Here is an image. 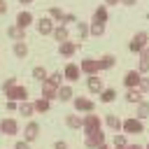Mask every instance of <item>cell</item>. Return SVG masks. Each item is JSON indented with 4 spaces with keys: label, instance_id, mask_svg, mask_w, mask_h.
<instances>
[{
    "label": "cell",
    "instance_id": "60d3db41",
    "mask_svg": "<svg viewBox=\"0 0 149 149\" xmlns=\"http://www.w3.org/2000/svg\"><path fill=\"white\" fill-rule=\"evenodd\" d=\"M5 107H7V112H16V109H19V102H16V100H7Z\"/></svg>",
    "mask_w": 149,
    "mask_h": 149
},
{
    "label": "cell",
    "instance_id": "8d00e7d4",
    "mask_svg": "<svg viewBox=\"0 0 149 149\" xmlns=\"http://www.w3.org/2000/svg\"><path fill=\"white\" fill-rule=\"evenodd\" d=\"M70 23H77V16H74L72 12H65V16H63L61 26H70Z\"/></svg>",
    "mask_w": 149,
    "mask_h": 149
},
{
    "label": "cell",
    "instance_id": "e0dca14e",
    "mask_svg": "<svg viewBox=\"0 0 149 149\" xmlns=\"http://www.w3.org/2000/svg\"><path fill=\"white\" fill-rule=\"evenodd\" d=\"M86 88H88L91 93H100V91H102V79H100V74H88Z\"/></svg>",
    "mask_w": 149,
    "mask_h": 149
},
{
    "label": "cell",
    "instance_id": "d6a6232c",
    "mask_svg": "<svg viewBox=\"0 0 149 149\" xmlns=\"http://www.w3.org/2000/svg\"><path fill=\"white\" fill-rule=\"evenodd\" d=\"M135 116L144 121V119L149 116V102H144V100H142V102H137V114H135Z\"/></svg>",
    "mask_w": 149,
    "mask_h": 149
},
{
    "label": "cell",
    "instance_id": "603a6c76",
    "mask_svg": "<svg viewBox=\"0 0 149 149\" xmlns=\"http://www.w3.org/2000/svg\"><path fill=\"white\" fill-rule=\"evenodd\" d=\"M21 116H26V119H30L33 114H35V105L33 102H28V100H23V102H19V109H16Z\"/></svg>",
    "mask_w": 149,
    "mask_h": 149
},
{
    "label": "cell",
    "instance_id": "484cf974",
    "mask_svg": "<svg viewBox=\"0 0 149 149\" xmlns=\"http://www.w3.org/2000/svg\"><path fill=\"white\" fill-rule=\"evenodd\" d=\"M58 100H61V102L72 100V86H70V84H61V86H58Z\"/></svg>",
    "mask_w": 149,
    "mask_h": 149
},
{
    "label": "cell",
    "instance_id": "681fc988",
    "mask_svg": "<svg viewBox=\"0 0 149 149\" xmlns=\"http://www.w3.org/2000/svg\"><path fill=\"white\" fill-rule=\"evenodd\" d=\"M116 149H128V144H126V147H116Z\"/></svg>",
    "mask_w": 149,
    "mask_h": 149
},
{
    "label": "cell",
    "instance_id": "816d5d0a",
    "mask_svg": "<svg viewBox=\"0 0 149 149\" xmlns=\"http://www.w3.org/2000/svg\"><path fill=\"white\" fill-rule=\"evenodd\" d=\"M147 49H149V44H147Z\"/></svg>",
    "mask_w": 149,
    "mask_h": 149
},
{
    "label": "cell",
    "instance_id": "d6986e66",
    "mask_svg": "<svg viewBox=\"0 0 149 149\" xmlns=\"http://www.w3.org/2000/svg\"><path fill=\"white\" fill-rule=\"evenodd\" d=\"M51 37H54V40H56L58 44H61V42H65V40L70 37V30H68V26H61V23H58V26L54 28V33H51Z\"/></svg>",
    "mask_w": 149,
    "mask_h": 149
},
{
    "label": "cell",
    "instance_id": "9a60e30c",
    "mask_svg": "<svg viewBox=\"0 0 149 149\" xmlns=\"http://www.w3.org/2000/svg\"><path fill=\"white\" fill-rule=\"evenodd\" d=\"M42 98H47V100H56V98H58V86L44 79V81H42Z\"/></svg>",
    "mask_w": 149,
    "mask_h": 149
},
{
    "label": "cell",
    "instance_id": "5b68a950",
    "mask_svg": "<svg viewBox=\"0 0 149 149\" xmlns=\"http://www.w3.org/2000/svg\"><path fill=\"white\" fill-rule=\"evenodd\" d=\"M19 130H21V128H19V121H16L14 116L0 119V133H2V135H9V137H12V135H19Z\"/></svg>",
    "mask_w": 149,
    "mask_h": 149
},
{
    "label": "cell",
    "instance_id": "1f68e13d",
    "mask_svg": "<svg viewBox=\"0 0 149 149\" xmlns=\"http://www.w3.org/2000/svg\"><path fill=\"white\" fill-rule=\"evenodd\" d=\"M100 100L102 102H114L116 100V91L114 88H102L100 91Z\"/></svg>",
    "mask_w": 149,
    "mask_h": 149
},
{
    "label": "cell",
    "instance_id": "f1b7e54d",
    "mask_svg": "<svg viewBox=\"0 0 149 149\" xmlns=\"http://www.w3.org/2000/svg\"><path fill=\"white\" fill-rule=\"evenodd\" d=\"M33 105H35V112H49L51 109V100H47V98H37V100H33Z\"/></svg>",
    "mask_w": 149,
    "mask_h": 149
},
{
    "label": "cell",
    "instance_id": "9c48e42d",
    "mask_svg": "<svg viewBox=\"0 0 149 149\" xmlns=\"http://www.w3.org/2000/svg\"><path fill=\"white\" fill-rule=\"evenodd\" d=\"M77 49H79V44H77V42L65 40V42H61V44H58V56L70 58V56H74V54H77Z\"/></svg>",
    "mask_w": 149,
    "mask_h": 149
},
{
    "label": "cell",
    "instance_id": "4dcf8cb0",
    "mask_svg": "<svg viewBox=\"0 0 149 149\" xmlns=\"http://www.w3.org/2000/svg\"><path fill=\"white\" fill-rule=\"evenodd\" d=\"M47 74H49V72H47L42 65H35V68L30 70V77H33L35 81H44V79H47Z\"/></svg>",
    "mask_w": 149,
    "mask_h": 149
},
{
    "label": "cell",
    "instance_id": "7402d4cb",
    "mask_svg": "<svg viewBox=\"0 0 149 149\" xmlns=\"http://www.w3.org/2000/svg\"><path fill=\"white\" fill-rule=\"evenodd\" d=\"M12 51H14V56H16V58H26V56H28V44H26V40H19V42H14Z\"/></svg>",
    "mask_w": 149,
    "mask_h": 149
},
{
    "label": "cell",
    "instance_id": "e575fe53",
    "mask_svg": "<svg viewBox=\"0 0 149 149\" xmlns=\"http://www.w3.org/2000/svg\"><path fill=\"white\" fill-rule=\"evenodd\" d=\"M63 79H65V77H63V72H58V70L47 74V81H51V84H56V86H61V84H63Z\"/></svg>",
    "mask_w": 149,
    "mask_h": 149
},
{
    "label": "cell",
    "instance_id": "83f0119b",
    "mask_svg": "<svg viewBox=\"0 0 149 149\" xmlns=\"http://www.w3.org/2000/svg\"><path fill=\"white\" fill-rule=\"evenodd\" d=\"M88 30H91V37H102V35H105V23L91 21V23H88Z\"/></svg>",
    "mask_w": 149,
    "mask_h": 149
},
{
    "label": "cell",
    "instance_id": "bcb514c9",
    "mask_svg": "<svg viewBox=\"0 0 149 149\" xmlns=\"http://www.w3.org/2000/svg\"><path fill=\"white\" fill-rule=\"evenodd\" d=\"M30 2H33V0H19V5H26V7H28Z\"/></svg>",
    "mask_w": 149,
    "mask_h": 149
},
{
    "label": "cell",
    "instance_id": "f35d334b",
    "mask_svg": "<svg viewBox=\"0 0 149 149\" xmlns=\"http://www.w3.org/2000/svg\"><path fill=\"white\" fill-rule=\"evenodd\" d=\"M137 88H140L142 93H149V77H142L140 84H137Z\"/></svg>",
    "mask_w": 149,
    "mask_h": 149
},
{
    "label": "cell",
    "instance_id": "8992f818",
    "mask_svg": "<svg viewBox=\"0 0 149 149\" xmlns=\"http://www.w3.org/2000/svg\"><path fill=\"white\" fill-rule=\"evenodd\" d=\"M35 28H37V33H40V35H51V33H54V28H56V21L47 14V16H42V19H37V21H35Z\"/></svg>",
    "mask_w": 149,
    "mask_h": 149
},
{
    "label": "cell",
    "instance_id": "ee69618b",
    "mask_svg": "<svg viewBox=\"0 0 149 149\" xmlns=\"http://www.w3.org/2000/svg\"><path fill=\"white\" fill-rule=\"evenodd\" d=\"M5 12H7V2H5V0H0V16H2Z\"/></svg>",
    "mask_w": 149,
    "mask_h": 149
},
{
    "label": "cell",
    "instance_id": "ac0fdd59",
    "mask_svg": "<svg viewBox=\"0 0 149 149\" xmlns=\"http://www.w3.org/2000/svg\"><path fill=\"white\" fill-rule=\"evenodd\" d=\"M126 102H133V105H137V102H142L144 100V93L140 91V88H126Z\"/></svg>",
    "mask_w": 149,
    "mask_h": 149
},
{
    "label": "cell",
    "instance_id": "ba28073f",
    "mask_svg": "<svg viewBox=\"0 0 149 149\" xmlns=\"http://www.w3.org/2000/svg\"><path fill=\"white\" fill-rule=\"evenodd\" d=\"M102 142H105V130H95V133H91V135H86V137H84L86 149H98Z\"/></svg>",
    "mask_w": 149,
    "mask_h": 149
},
{
    "label": "cell",
    "instance_id": "f546056e",
    "mask_svg": "<svg viewBox=\"0 0 149 149\" xmlns=\"http://www.w3.org/2000/svg\"><path fill=\"white\" fill-rule=\"evenodd\" d=\"M77 37H79V40L91 37V30H88V23H86V21H77Z\"/></svg>",
    "mask_w": 149,
    "mask_h": 149
},
{
    "label": "cell",
    "instance_id": "ffe728a7",
    "mask_svg": "<svg viewBox=\"0 0 149 149\" xmlns=\"http://www.w3.org/2000/svg\"><path fill=\"white\" fill-rule=\"evenodd\" d=\"M107 19H109V12H107V5L102 2L100 7H95V12H93V21H98V23H107Z\"/></svg>",
    "mask_w": 149,
    "mask_h": 149
},
{
    "label": "cell",
    "instance_id": "30bf717a",
    "mask_svg": "<svg viewBox=\"0 0 149 149\" xmlns=\"http://www.w3.org/2000/svg\"><path fill=\"white\" fill-rule=\"evenodd\" d=\"M40 137V123L37 121H28L26 128H23V140L26 142H35Z\"/></svg>",
    "mask_w": 149,
    "mask_h": 149
},
{
    "label": "cell",
    "instance_id": "74e56055",
    "mask_svg": "<svg viewBox=\"0 0 149 149\" xmlns=\"http://www.w3.org/2000/svg\"><path fill=\"white\" fill-rule=\"evenodd\" d=\"M14 84H19V79H16V77H7V79H5V81H2V93H5V91H7V88H12V86H14Z\"/></svg>",
    "mask_w": 149,
    "mask_h": 149
},
{
    "label": "cell",
    "instance_id": "5bb4252c",
    "mask_svg": "<svg viewBox=\"0 0 149 149\" xmlns=\"http://www.w3.org/2000/svg\"><path fill=\"white\" fill-rule=\"evenodd\" d=\"M33 23H35V16H33L28 9H23V12H19V14H16V26H19V28H23V30H26V28H28V26H33Z\"/></svg>",
    "mask_w": 149,
    "mask_h": 149
},
{
    "label": "cell",
    "instance_id": "7a4b0ae2",
    "mask_svg": "<svg viewBox=\"0 0 149 149\" xmlns=\"http://www.w3.org/2000/svg\"><path fill=\"white\" fill-rule=\"evenodd\" d=\"M147 44H149V33L140 30V33H135V35H133V40L128 42V49H130L133 54H140V51H142Z\"/></svg>",
    "mask_w": 149,
    "mask_h": 149
},
{
    "label": "cell",
    "instance_id": "277c9868",
    "mask_svg": "<svg viewBox=\"0 0 149 149\" xmlns=\"http://www.w3.org/2000/svg\"><path fill=\"white\" fill-rule=\"evenodd\" d=\"M5 95H7V100L23 102V100H28V88H26L23 84H14L12 88H7V91H5Z\"/></svg>",
    "mask_w": 149,
    "mask_h": 149
},
{
    "label": "cell",
    "instance_id": "d4e9b609",
    "mask_svg": "<svg viewBox=\"0 0 149 149\" xmlns=\"http://www.w3.org/2000/svg\"><path fill=\"white\" fill-rule=\"evenodd\" d=\"M7 37H12L14 42H19V40H23V37H26V30H23V28H19V26L14 23V26H9V28H7Z\"/></svg>",
    "mask_w": 149,
    "mask_h": 149
},
{
    "label": "cell",
    "instance_id": "836d02e7",
    "mask_svg": "<svg viewBox=\"0 0 149 149\" xmlns=\"http://www.w3.org/2000/svg\"><path fill=\"white\" fill-rule=\"evenodd\" d=\"M49 16H51L56 23H61V21H63V16H65V12H63L61 7H49Z\"/></svg>",
    "mask_w": 149,
    "mask_h": 149
},
{
    "label": "cell",
    "instance_id": "f6af8a7d",
    "mask_svg": "<svg viewBox=\"0 0 149 149\" xmlns=\"http://www.w3.org/2000/svg\"><path fill=\"white\" fill-rule=\"evenodd\" d=\"M102 2H105L107 7H109V5H112V7H114V5H119V0H102Z\"/></svg>",
    "mask_w": 149,
    "mask_h": 149
},
{
    "label": "cell",
    "instance_id": "d590c367",
    "mask_svg": "<svg viewBox=\"0 0 149 149\" xmlns=\"http://www.w3.org/2000/svg\"><path fill=\"white\" fill-rule=\"evenodd\" d=\"M112 144H114V147H126V144H128V140H126V133H116V135L112 137Z\"/></svg>",
    "mask_w": 149,
    "mask_h": 149
},
{
    "label": "cell",
    "instance_id": "7c38bea8",
    "mask_svg": "<svg viewBox=\"0 0 149 149\" xmlns=\"http://www.w3.org/2000/svg\"><path fill=\"white\" fill-rule=\"evenodd\" d=\"M63 77H65L68 81H77V79L81 77V68H79L77 63H68V65L63 68Z\"/></svg>",
    "mask_w": 149,
    "mask_h": 149
},
{
    "label": "cell",
    "instance_id": "cb8c5ba5",
    "mask_svg": "<svg viewBox=\"0 0 149 149\" xmlns=\"http://www.w3.org/2000/svg\"><path fill=\"white\" fill-rule=\"evenodd\" d=\"M137 70H140L142 74L149 72V49H147V47L140 51V65H137Z\"/></svg>",
    "mask_w": 149,
    "mask_h": 149
},
{
    "label": "cell",
    "instance_id": "b9f144b4",
    "mask_svg": "<svg viewBox=\"0 0 149 149\" xmlns=\"http://www.w3.org/2000/svg\"><path fill=\"white\" fill-rule=\"evenodd\" d=\"M51 149H68V142H65V140H56Z\"/></svg>",
    "mask_w": 149,
    "mask_h": 149
},
{
    "label": "cell",
    "instance_id": "44dd1931",
    "mask_svg": "<svg viewBox=\"0 0 149 149\" xmlns=\"http://www.w3.org/2000/svg\"><path fill=\"white\" fill-rule=\"evenodd\" d=\"M98 61H100V70H112L116 65V56L114 54H102Z\"/></svg>",
    "mask_w": 149,
    "mask_h": 149
},
{
    "label": "cell",
    "instance_id": "4316f807",
    "mask_svg": "<svg viewBox=\"0 0 149 149\" xmlns=\"http://www.w3.org/2000/svg\"><path fill=\"white\" fill-rule=\"evenodd\" d=\"M121 123H123V121H121L119 116H114V114H107V116H105V126H107L109 130H121Z\"/></svg>",
    "mask_w": 149,
    "mask_h": 149
},
{
    "label": "cell",
    "instance_id": "4fadbf2b",
    "mask_svg": "<svg viewBox=\"0 0 149 149\" xmlns=\"http://www.w3.org/2000/svg\"><path fill=\"white\" fill-rule=\"evenodd\" d=\"M74 109L77 112H95V105H93V100H88V98H84V95H77L74 98Z\"/></svg>",
    "mask_w": 149,
    "mask_h": 149
},
{
    "label": "cell",
    "instance_id": "52a82bcc",
    "mask_svg": "<svg viewBox=\"0 0 149 149\" xmlns=\"http://www.w3.org/2000/svg\"><path fill=\"white\" fill-rule=\"evenodd\" d=\"M79 68H81V72H84V74H98V72H102V70H100V61H98V58H84V61L79 63Z\"/></svg>",
    "mask_w": 149,
    "mask_h": 149
},
{
    "label": "cell",
    "instance_id": "ab89813d",
    "mask_svg": "<svg viewBox=\"0 0 149 149\" xmlns=\"http://www.w3.org/2000/svg\"><path fill=\"white\" fill-rule=\"evenodd\" d=\"M12 149H30V142H26V140H16V144H14Z\"/></svg>",
    "mask_w": 149,
    "mask_h": 149
},
{
    "label": "cell",
    "instance_id": "7dc6e473",
    "mask_svg": "<svg viewBox=\"0 0 149 149\" xmlns=\"http://www.w3.org/2000/svg\"><path fill=\"white\" fill-rule=\"evenodd\" d=\"M128 149H144V147H140V144H128Z\"/></svg>",
    "mask_w": 149,
    "mask_h": 149
},
{
    "label": "cell",
    "instance_id": "3957f363",
    "mask_svg": "<svg viewBox=\"0 0 149 149\" xmlns=\"http://www.w3.org/2000/svg\"><path fill=\"white\" fill-rule=\"evenodd\" d=\"M121 130H123L126 135H140V133L144 130V126H142V119H137V116H130V119H126V121L121 123Z\"/></svg>",
    "mask_w": 149,
    "mask_h": 149
},
{
    "label": "cell",
    "instance_id": "f907efd6",
    "mask_svg": "<svg viewBox=\"0 0 149 149\" xmlns=\"http://www.w3.org/2000/svg\"><path fill=\"white\" fill-rule=\"evenodd\" d=\"M144 149H149V144H147V147H144Z\"/></svg>",
    "mask_w": 149,
    "mask_h": 149
},
{
    "label": "cell",
    "instance_id": "8fae6325",
    "mask_svg": "<svg viewBox=\"0 0 149 149\" xmlns=\"http://www.w3.org/2000/svg\"><path fill=\"white\" fill-rule=\"evenodd\" d=\"M140 79H142V72H140V70H128V72L123 74V86H126V88H137Z\"/></svg>",
    "mask_w": 149,
    "mask_h": 149
},
{
    "label": "cell",
    "instance_id": "7bdbcfd3",
    "mask_svg": "<svg viewBox=\"0 0 149 149\" xmlns=\"http://www.w3.org/2000/svg\"><path fill=\"white\" fill-rule=\"evenodd\" d=\"M119 5H126V7H135L137 0H119Z\"/></svg>",
    "mask_w": 149,
    "mask_h": 149
},
{
    "label": "cell",
    "instance_id": "6da1fadb",
    "mask_svg": "<svg viewBox=\"0 0 149 149\" xmlns=\"http://www.w3.org/2000/svg\"><path fill=\"white\" fill-rule=\"evenodd\" d=\"M86 135L95 133V130H102V119L95 114V112H86L84 114V128H81Z\"/></svg>",
    "mask_w": 149,
    "mask_h": 149
},
{
    "label": "cell",
    "instance_id": "c3c4849f",
    "mask_svg": "<svg viewBox=\"0 0 149 149\" xmlns=\"http://www.w3.org/2000/svg\"><path fill=\"white\" fill-rule=\"evenodd\" d=\"M98 149H109V144H107V142H102V144H100Z\"/></svg>",
    "mask_w": 149,
    "mask_h": 149
},
{
    "label": "cell",
    "instance_id": "2e32d148",
    "mask_svg": "<svg viewBox=\"0 0 149 149\" xmlns=\"http://www.w3.org/2000/svg\"><path fill=\"white\" fill-rule=\"evenodd\" d=\"M65 126H68L70 130H81V128H84V116H79V114H68V116H65Z\"/></svg>",
    "mask_w": 149,
    "mask_h": 149
}]
</instances>
